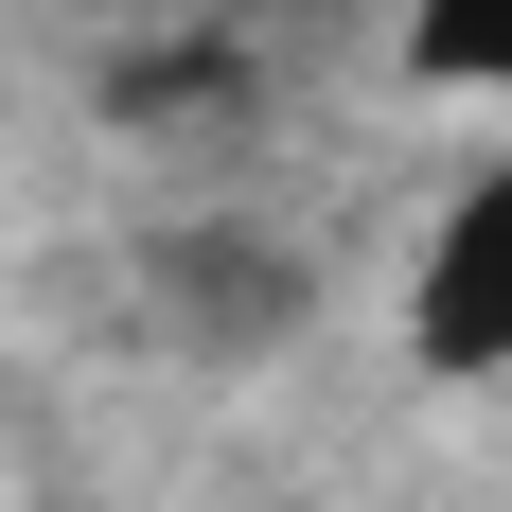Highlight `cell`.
<instances>
[{
	"instance_id": "6da1fadb",
	"label": "cell",
	"mask_w": 512,
	"mask_h": 512,
	"mask_svg": "<svg viewBox=\"0 0 512 512\" xmlns=\"http://www.w3.org/2000/svg\"><path fill=\"white\" fill-rule=\"evenodd\" d=\"M407 354L442 371V389H512V142L424 212V248H407Z\"/></svg>"
},
{
	"instance_id": "7a4b0ae2",
	"label": "cell",
	"mask_w": 512,
	"mask_h": 512,
	"mask_svg": "<svg viewBox=\"0 0 512 512\" xmlns=\"http://www.w3.org/2000/svg\"><path fill=\"white\" fill-rule=\"evenodd\" d=\"M159 301H177V336L195 354H265V336H301V301H318V265L301 248H265V230H159Z\"/></svg>"
},
{
	"instance_id": "3957f363",
	"label": "cell",
	"mask_w": 512,
	"mask_h": 512,
	"mask_svg": "<svg viewBox=\"0 0 512 512\" xmlns=\"http://www.w3.org/2000/svg\"><path fill=\"white\" fill-rule=\"evenodd\" d=\"M407 53L460 89H512V0H407Z\"/></svg>"
}]
</instances>
